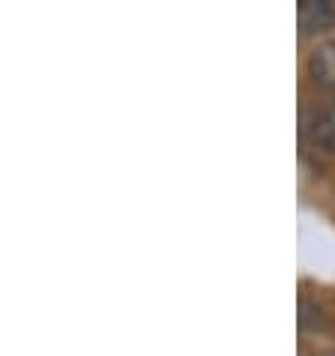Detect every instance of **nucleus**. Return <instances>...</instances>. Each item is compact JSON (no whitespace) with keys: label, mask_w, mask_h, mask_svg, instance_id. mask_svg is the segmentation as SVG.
<instances>
[{"label":"nucleus","mask_w":335,"mask_h":356,"mask_svg":"<svg viewBox=\"0 0 335 356\" xmlns=\"http://www.w3.org/2000/svg\"><path fill=\"white\" fill-rule=\"evenodd\" d=\"M302 135L314 150L335 156V108H320L311 111L302 123Z\"/></svg>","instance_id":"f257e3e1"},{"label":"nucleus","mask_w":335,"mask_h":356,"mask_svg":"<svg viewBox=\"0 0 335 356\" xmlns=\"http://www.w3.org/2000/svg\"><path fill=\"white\" fill-rule=\"evenodd\" d=\"M297 22L305 36L327 31V27L335 24V0H300Z\"/></svg>","instance_id":"f03ea898"},{"label":"nucleus","mask_w":335,"mask_h":356,"mask_svg":"<svg viewBox=\"0 0 335 356\" xmlns=\"http://www.w3.org/2000/svg\"><path fill=\"white\" fill-rule=\"evenodd\" d=\"M309 75L318 87L335 96V39L314 48V54L309 57Z\"/></svg>","instance_id":"7ed1b4c3"}]
</instances>
